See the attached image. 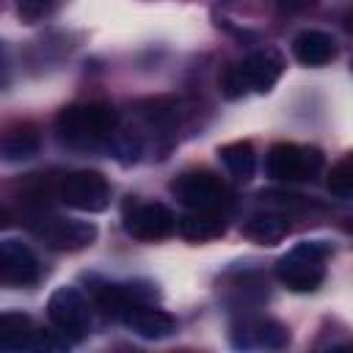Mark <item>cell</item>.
I'll use <instances>...</instances> for the list:
<instances>
[{"label":"cell","instance_id":"17","mask_svg":"<svg viewBox=\"0 0 353 353\" xmlns=\"http://www.w3.org/2000/svg\"><path fill=\"white\" fill-rule=\"evenodd\" d=\"M287 232H290V223L279 212H259L243 226V234L259 245H276L287 237Z\"/></svg>","mask_w":353,"mask_h":353},{"label":"cell","instance_id":"23","mask_svg":"<svg viewBox=\"0 0 353 353\" xmlns=\"http://www.w3.org/2000/svg\"><path fill=\"white\" fill-rule=\"evenodd\" d=\"M8 83H11V55L6 41H0V91L8 88Z\"/></svg>","mask_w":353,"mask_h":353},{"label":"cell","instance_id":"8","mask_svg":"<svg viewBox=\"0 0 353 353\" xmlns=\"http://www.w3.org/2000/svg\"><path fill=\"white\" fill-rule=\"evenodd\" d=\"M171 193L188 210H221L226 190L210 171H185L171 182Z\"/></svg>","mask_w":353,"mask_h":353},{"label":"cell","instance_id":"21","mask_svg":"<svg viewBox=\"0 0 353 353\" xmlns=\"http://www.w3.org/2000/svg\"><path fill=\"white\" fill-rule=\"evenodd\" d=\"M52 8H55V0H17V14H19V19L28 22V25L44 19Z\"/></svg>","mask_w":353,"mask_h":353},{"label":"cell","instance_id":"19","mask_svg":"<svg viewBox=\"0 0 353 353\" xmlns=\"http://www.w3.org/2000/svg\"><path fill=\"white\" fill-rule=\"evenodd\" d=\"M39 152V135L33 130H14L0 143V154L6 160H28Z\"/></svg>","mask_w":353,"mask_h":353},{"label":"cell","instance_id":"13","mask_svg":"<svg viewBox=\"0 0 353 353\" xmlns=\"http://www.w3.org/2000/svg\"><path fill=\"white\" fill-rule=\"evenodd\" d=\"M290 342V334L281 323L276 320H245L237 334H234V345L237 347H284Z\"/></svg>","mask_w":353,"mask_h":353},{"label":"cell","instance_id":"10","mask_svg":"<svg viewBox=\"0 0 353 353\" xmlns=\"http://www.w3.org/2000/svg\"><path fill=\"white\" fill-rule=\"evenodd\" d=\"M39 281V259L19 240L0 243V287H30Z\"/></svg>","mask_w":353,"mask_h":353},{"label":"cell","instance_id":"4","mask_svg":"<svg viewBox=\"0 0 353 353\" xmlns=\"http://www.w3.org/2000/svg\"><path fill=\"white\" fill-rule=\"evenodd\" d=\"M323 168V154L314 146L276 143L268 152V174L279 182H309Z\"/></svg>","mask_w":353,"mask_h":353},{"label":"cell","instance_id":"16","mask_svg":"<svg viewBox=\"0 0 353 353\" xmlns=\"http://www.w3.org/2000/svg\"><path fill=\"white\" fill-rule=\"evenodd\" d=\"M36 339L33 320L25 312H0V350H22Z\"/></svg>","mask_w":353,"mask_h":353},{"label":"cell","instance_id":"11","mask_svg":"<svg viewBox=\"0 0 353 353\" xmlns=\"http://www.w3.org/2000/svg\"><path fill=\"white\" fill-rule=\"evenodd\" d=\"M91 295H94V303L105 312V314H113V317H121L132 303H149L157 290L152 284H138V281H130V284H116V281H97L91 287Z\"/></svg>","mask_w":353,"mask_h":353},{"label":"cell","instance_id":"12","mask_svg":"<svg viewBox=\"0 0 353 353\" xmlns=\"http://www.w3.org/2000/svg\"><path fill=\"white\" fill-rule=\"evenodd\" d=\"M121 320H124V325L132 334H138L143 339H163V336H168V334L176 331V320L168 312L154 309L152 303H132L121 314Z\"/></svg>","mask_w":353,"mask_h":353},{"label":"cell","instance_id":"7","mask_svg":"<svg viewBox=\"0 0 353 353\" xmlns=\"http://www.w3.org/2000/svg\"><path fill=\"white\" fill-rule=\"evenodd\" d=\"M50 323L72 336H83L91 328V309L80 290L74 287H58L47 301Z\"/></svg>","mask_w":353,"mask_h":353},{"label":"cell","instance_id":"1","mask_svg":"<svg viewBox=\"0 0 353 353\" xmlns=\"http://www.w3.org/2000/svg\"><path fill=\"white\" fill-rule=\"evenodd\" d=\"M116 124H119V113L105 102L69 105L55 119L58 138L66 146H77V149L99 146L116 132Z\"/></svg>","mask_w":353,"mask_h":353},{"label":"cell","instance_id":"14","mask_svg":"<svg viewBox=\"0 0 353 353\" xmlns=\"http://www.w3.org/2000/svg\"><path fill=\"white\" fill-rule=\"evenodd\" d=\"M292 52L303 66H325L336 58V41L323 30H301L292 39Z\"/></svg>","mask_w":353,"mask_h":353},{"label":"cell","instance_id":"9","mask_svg":"<svg viewBox=\"0 0 353 353\" xmlns=\"http://www.w3.org/2000/svg\"><path fill=\"white\" fill-rule=\"evenodd\" d=\"M124 229H127V234L135 237V240L154 243V240H163V237L174 234L176 218H174V212H171L165 204H160V201L132 204V207H127V212H124Z\"/></svg>","mask_w":353,"mask_h":353},{"label":"cell","instance_id":"24","mask_svg":"<svg viewBox=\"0 0 353 353\" xmlns=\"http://www.w3.org/2000/svg\"><path fill=\"white\" fill-rule=\"evenodd\" d=\"M320 0H279V8L281 11H290V14H301V11H309L314 8Z\"/></svg>","mask_w":353,"mask_h":353},{"label":"cell","instance_id":"3","mask_svg":"<svg viewBox=\"0 0 353 353\" xmlns=\"http://www.w3.org/2000/svg\"><path fill=\"white\" fill-rule=\"evenodd\" d=\"M331 254V245L323 240H303L292 245L276 265V276L292 290V292H312L325 279V256Z\"/></svg>","mask_w":353,"mask_h":353},{"label":"cell","instance_id":"22","mask_svg":"<svg viewBox=\"0 0 353 353\" xmlns=\"http://www.w3.org/2000/svg\"><path fill=\"white\" fill-rule=\"evenodd\" d=\"M116 152L121 154V160L124 163H130V160H138V154H141V141L135 138V135H116Z\"/></svg>","mask_w":353,"mask_h":353},{"label":"cell","instance_id":"15","mask_svg":"<svg viewBox=\"0 0 353 353\" xmlns=\"http://www.w3.org/2000/svg\"><path fill=\"white\" fill-rule=\"evenodd\" d=\"M179 226V234L185 240H193V243H207V240H215L223 234L226 223H223V215L218 210H190L188 215H182L176 221Z\"/></svg>","mask_w":353,"mask_h":353},{"label":"cell","instance_id":"5","mask_svg":"<svg viewBox=\"0 0 353 353\" xmlns=\"http://www.w3.org/2000/svg\"><path fill=\"white\" fill-rule=\"evenodd\" d=\"M58 196L72 210L102 212L110 204V185L99 171H72L63 176Z\"/></svg>","mask_w":353,"mask_h":353},{"label":"cell","instance_id":"20","mask_svg":"<svg viewBox=\"0 0 353 353\" xmlns=\"http://www.w3.org/2000/svg\"><path fill=\"white\" fill-rule=\"evenodd\" d=\"M328 190L336 196V199H350L353 196V163H350V154H345L328 174Z\"/></svg>","mask_w":353,"mask_h":353},{"label":"cell","instance_id":"6","mask_svg":"<svg viewBox=\"0 0 353 353\" xmlns=\"http://www.w3.org/2000/svg\"><path fill=\"white\" fill-rule=\"evenodd\" d=\"M33 232L52 251H80L97 240V226L77 218H44L33 226Z\"/></svg>","mask_w":353,"mask_h":353},{"label":"cell","instance_id":"18","mask_svg":"<svg viewBox=\"0 0 353 353\" xmlns=\"http://www.w3.org/2000/svg\"><path fill=\"white\" fill-rule=\"evenodd\" d=\"M218 154H221V160H223L226 171H229L234 179L245 182V179H251V176H254V171H256V152H254V146H251L248 141L226 143Z\"/></svg>","mask_w":353,"mask_h":353},{"label":"cell","instance_id":"2","mask_svg":"<svg viewBox=\"0 0 353 353\" xmlns=\"http://www.w3.org/2000/svg\"><path fill=\"white\" fill-rule=\"evenodd\" d=\"M281 69H284V58L279 50L273 47H262L256 52H251L245 61L229 66L223 72V80H221V91L229 97V99H237L248 91H270L276 85V80L281 77Z\"/></svg>","mask_w":353,"mask_h":353}]
</instances>
